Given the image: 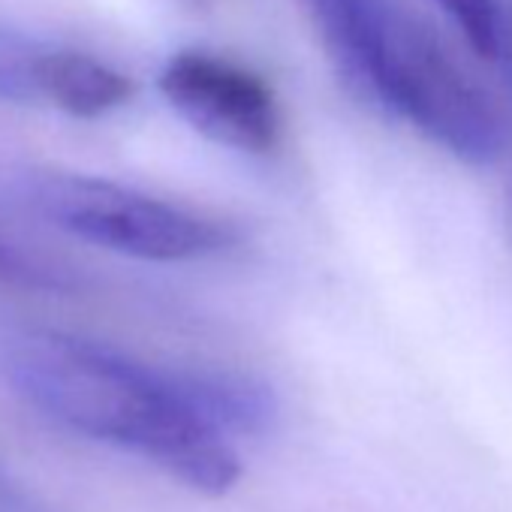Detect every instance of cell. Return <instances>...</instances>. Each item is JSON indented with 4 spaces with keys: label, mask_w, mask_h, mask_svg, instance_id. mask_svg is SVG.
<instances>
[{
    "label": "cell",
    "mask_w": 512,
    "mask_h": 512,
    "mask_svg": "<svg viewBox=\"0 0 512 512\" xmlns=\"http://www.w3.org/2000/svg\"><path fill=\"white\" fill-rule=\"evenodd\" d=\"M0 368L19 395L64 428L142 455L211 497L241 479L232 437L263 434L278 419V401L263 383L157 368L49 329L7 335Z\"/></svg>",
    "instance_id": "obj_1"
},
{
    "label": "cell",
    "mask_w": 512,
    "mask_h": 512,
    "mask_svg": "<svg viewBox=\"0 0 512 512\" xmlns=\"http://www.w3.org/2000/svg\"><path fill=\"white\" fill-rule=\"evenodd\" d=\"M19 193L64 232L148 263L205 260L238 241L223 220L106 178L40 169L19 178Z\"/></svg>",
    "instance_id": "obj_2"
},
{
    "label": "cell",
    "mask_w": 512,
    "mask_h": 512,
    "mask_svg": "<svg viewBox=\"0 0 512 512\" xmlns=\"http://www.w3.org/2000/svg\"><path fill=\"white\" fill-rule=\"evenodd\" d=\"M374 109L410 124L470 166H491L506 148L503 118L485 88L410 10L383 67Z\"/></svg>",
    "instance_id": "obj_3"
},
{
    "label": "cell",
    "mask_w": 512,
    "mask_h": 512,
    "mask_svg": "<svg viewBox=\"0 0 512 512\" xmlns=\"http://www.w3.org/2000/svg\"><path fill=\"white\" fill-rule=\"evenodd\" d=\"M157 88L214 145L256 157H266L281 145L284 115L278 94L241 61L208 49H181L160 67Z\"/></svg>",
    "instance_id": "obj_4"
},
{
    "label": "cell",
    "mask_w": 512,
    "mask_h": 512,
    "mask_svg": "<svg viewBox=\"0 0 512 512\" xmlns=\"http://www.w3.org/2000/svg\"><path fill=\"white\" fill-rule=\"evenodd\" d=\"M305 7L335 73L350 94L371 106L407 10L395 0H305Z\"/></svg>",
    "instance_id": "obj_5"
},
{
    "label": "cell",
    "mask_w": 512,
    "mask_h": 512,
    "mask_svg": "<svg viewBox=\"0 0 512 512\" xmlns=\"http://www.w3.org/2000/svg\"><path fill=\"white\" fill-rule=\"evenodd\" d=\"M133 94L136 82L115 64L79 46L49 40L40 64V106L88 121L127 106Z\"/></svg>",
    "instance_id": "obj_6"
},
{
    "label": "cell",
    "mask_w": 512,
    "mask_h": 512,
    "mask_svg": "<svg viewBox=\"0 0 512 512\" xmlns=\"http://www.w3.org/2000/svg\"><path fill=\"white\" fill-rule=\"evenodd\" d=\"M49 40L0 25V103L40 106V64Z\"/></svg>",
    "instance_id": "obj_7"
},
{
    "label": "cell",
    "mask_w": 512,
    "mask_h": 512,
    "mask_svg": "<svg viewBox=\"0 0 512 512\" xmlns=\"http://www.w3.org/2000/svg\"><path fill=\"white\" fill-rule=\"evenodd\" d=\"M443 16L464 34L467 46L479 58H506V22L497 0H434Z\"/></svg>",
    "instance_id": "obj_8"
},
{
    "label": "cell",
    "mask_w": 512,
    "mask_h": 512,
    "mask_svg": "<svg viewBox=\"0 0 512 512\" xmlns=\"http://www.w3.org/2000/svg\"><path fill=\"white\" fill-rule=\"evenodd\" d=\"M0 284L43 293H67L73 287V278L58 266L37 260V256H31L0 232Z\"/></svg>",
    "instance_id": "obj_9"
},
{
    "label": "cell",
    "mask_w": 512,
    "mask_h": 512,
    "mask_svg": "<svg viewBox=\"0 0 512 512\" xmlns=\"http://www.w3.org/2000/svg\"><path fill=\"white\" fill-rule=\"evenodd\" d=\"M0 512H58V509L0 467Z\"/></svg>",
    "instance_id": "obj_10"
}]
</instances>
